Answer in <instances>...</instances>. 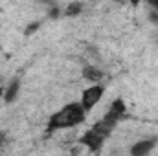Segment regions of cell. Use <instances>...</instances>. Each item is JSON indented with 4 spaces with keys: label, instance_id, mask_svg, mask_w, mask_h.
I'll return each instance as SVG.
<instances>
[{
    "label": "cell",
    "instance_id": "6da1fadb",
    "mask_svg": "<svg viewBox=\"0 0 158 156\" xmlns=\"http://www.w3.org/2000/svg\"><path fill=\"white\" fill-rule=\"evenodd\" d=\"M85 119H86V110H85V107L81 105V101L66 103V105L61 107L53 116H50L48 125H46V132H48V134H53V132H57V130L76 127V125L85 123Z\"/></svg>",
    "mask_w": 158,
    "mask_h": 156
},
{
    "label": "cell",
    "instance_id": "7a4b0ae2",
    "mask_svg": "<svg viewBox=\"0 0 158 156\" xmlns=\"http://www.w3.org/2000/svg\"><path fill=\"white\" fill-rule=\"evenodd\" d=\"M103 94H105V86L103 84H98V83H92V86L85 88L83 94H81V105L85 107V110L90 112L101 101Z\"/></svg>",
    "mask_w": 158,
    "mask_h": 156
},
{
    "label": "cell",
    "instance_id": "3957f363",
    "mask_svg": "<svg viewBox=\"0 0 158 156\" xmlns=\"http://www.w3.org/2000/svg\"><path fill=\"white\" fill-rule=\"evenodd\" d=\"M105 140H107V138H105L101 132H98L94 127H90V129L79 138V143L85 145V147L88 149V153H99L101 147H103V142H105Z\"/></svg>",
    "mask_w": 158,
    "mask_h": 156
},
{
    "label": "cell",
    "instance_id": "277c9868",
    "mask_svg": "<svg viewBox=\"0 0 158 156\" xmlns=\"http://www.w3.org/2000/svg\"><path fill=\"white\" fill-rule=\"evenodd\" d=\"M125 116H127V105H125V101H123L121 97H118V99H114V101L110 103L109 112L103 116V119H105L109 125H112V127L116 129V125H118Z\"/></svg>",
    "mask_w": 158,
    "mask_h": 156
},
{
    "label": "cell",
    "instance_id": "5b68a950",
    "mask_svg": "<svg viewBox=\"0 0 158 156\" xmlns=\"http://www.w3.org/2000/svg\"><path fill=\"white\" fill-rule=\"evenodd\" d=\"M158 143V136H151V138H145V140H140L136 142L132 147H131V154L132 156H145L149 154Z\"/></svg>",
    "mask_w": 158,
    "mask_h": 156
},
{
    "label": "cell",
    "instance_id": "8992f818",
    "mask_svg": "<svg viewBox=\"0 0 158 156\" xmlns=\"http://www.w3.org/2000/svg\"><path fill=\"white\" fill-rule=\"evenodd\" d=\"M19 94H20V77H13L9 83H7V86L4 88L2 99L9 105V103H13V101L19 97Z\"/></svg>",
    "mask_w": 158,
    "mask_h": 156
},
{
    "label": "cell",
    "instance_id": "52a82bcc",
    "mask_svg": "<svg viewBox=\"0 0 158 156\" xmlns=\"http://www.w3.org/2000/svg\"><path fill=\"white\" fill-rule=\"evenodd\" d=\"M81 76H83V79H86L88 83H99V81H103V77H105L103 70H99L98 66H92V64L85 66L83 72H81Z\"/></svg>",
    "mask_w": 158,
    "mask_h": 156
},
{
    "label": "cell",
    "instance_id": "ba28073f",
    "mask_svg": "<svg viewBox=\"0 0 158 156\" xmlns=\"http://www.w3.org/2000/svg\"><path fill=\"white\" fill-rule=\"evenodd\" d=\"M81 11H83V2L74 0L63 9V17H77V15H81Z\"/></svg>",
    "mask_w": 158,
    "mask_h": 156
},
{
    "label": "cell",
    "instance_id": "9c48e42d",
    "mask_svg": "<svg viewBox=\"0 0 158 156\" xmlns=\"http://www.w3.org/2000/svg\"><path fill=\"white\" fill-rule=\"evenodd\" d=\"M39 28H40L39 20H37V22H30V24L26 26V30H24V35H26V37H31L35 31H39Z\"/></svg>",
    "mask_w": 158,
    "mask_h": 156
},
{
    "label": "cell",
    "instance_id": "30bf717a",
    "mask_svg": "<svg viewBox=\"0 0 158 156\" xmlns=\"http://www.w3.org/2000/svg\"><path fill=\"white\" fill-rule=\"evenodd\" d=\"M48 15H50V18H59V17H61V15H63V11H61V9H59V7H57V6H55V4H53V6H52V9H50V13H48Z\"/></svg>",
    "mask_w": 158,
    "mask_h": 156
},
{
    "label": "cell",
    "instance_id": "8fae6325",
    "mask_svg": "<svg viewBox=\"0 0 158 156\" xmlns=\"http://www.w3.org/2000/svg\"><path fill=\"white\" fill-rule=\"evenodd\" d=\"M147 18H149V22H153V24H156V26H158V11L151 9V11H149V15H147Z\"/></svg>",
    "mask_w": 158,
    "mask_h": 156
},
{
    "label": "cell",
    "instance_id": "7c38bea8",
    "mask_svg": "<svg viewBox=\"0 0 158 156\" xmlns=\"http://www.w3.org/2000/svg\"><path fill=\"white\" fill-rule=\"evenodd\" d=\"M6 145H7V132L0 130V149H4Z\"/></svg>",
    "mask_w": 158,
    "mask_h": 156
},
{
    "label": "cell",
    "instance_id": "4fadbf2b",
    "mask_svg": "<svg viewBox=\"0 0 158 156\" xmlns=\"http://www.w3.org/2000/svg\"><path fill=\"white\" fill-rule=\"evenodd\" d=\"M145 2H147V4L155 9V11H158V0H145Z\"/></svg>",
    "mask_w": 158,
    "mask_h": 156
},
{
    "label": "cell",
    "instance_id": "5bb4252c",
    "mask_svg": "<svg viewBox=\"0 0 158 156\" xmlns=\"http://www.w3.org/2000/svg\"><path fill=\"white\" fill-rule=\"evenodd\" d=\"M121 2H129V4H131V6H134V7L140 4V0H121Z\"/></svg>",
    "mask_w": 158,
    "mask_h": 156
},
{
    "label": "cell",
    "instance_id": "9a60e30c",
    "mask_svg": "<svg viewBox=\"0 0 158 156\" xmlns=\"http://www.w3.org/2000/svg\"><path fill=\"white\" fill-rule=\"evenodd\" d=\"M2 96H4V88L0 86V97H2Z\"/></svg>",
    "mask_w": 158,
    "mask_h": 156
},
{
    "label": "cell",
    "instance_id": "2e32d148",
    "mask_svg": "<svg viewBox=\"0 0 158 156\" xmlns=\"http://www.w3.org/2000/svg\"><path fill=\"white\" fill-rule=\"evenodd\" d=\"M0 50H2V44H0Z\"/></svg>",
    "mask_w": 158,
    "mask_h": 156
},
{
    "label": "cell",
    "instance_id": "e0dca14e",
    "mask_svg": "<svg viewBox=\"0 0 158 156\" xmlns=\"http://www.w3.org/2000/svg\"><path fill=\"white\" fill-rule=\"evenodd\" d=\"M156 39H158V33H156Z\"/></svg>",
    "mask_w": 158,
    "mask_h": 156
}]
</instances>
